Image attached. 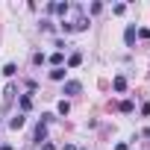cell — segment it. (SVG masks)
Here are the masks:
<instances>
[{
  "label": "cell",
  "mask_w": 150,
  "mask_h": 150,
  "mask_svg": "<svg viewBox=\"0 0 150 150\" xmlns=\"http://www.w3.org/2000/svg\"><path fill=\"white\" fill-rule=\"evenodd\" d=\"M50 80H56V83L65 80V68H53V71H50Z\"/></svg>",
  "instance_id": "obj_6"
},
{
  "label": "cell",
  "mask_w": 150,
  "mask_h": 150,
  "mask_svg": "<svg viewBox=\"0 0 150 150\" xmlns=\"http://www.w3.org/2000/svg\"><path fill=\"white\" fill-rule=\"evenodd\" d=\"M41 150H56V144H50V141H44V144H41Z\"/></svg>",
  "instance_id": "obj_15"
},
{
  "label": "cell",
  "mask_w": 150,
  "mask_h": 150,
  "mask_svg": "<svg viewBox=\"0 0 150 150\" xmlns=\"http://www.w3.org/2000/svg\"><path fill=\"white\" fill-rule=\"evenodd\" d=\"M62 91H65V94H80V91H83V83H77V80H68Z\"/></svg>",
  "instance_id": "obj_2"
},
{
  "label": "cell",
  "mask_w": 150,
  "mask_h": 150,
  "mask_svg": "<svg viewBox=\"0 0 150 150\" xmlns=\"http://www.w3.org/2000/svg\"><path fill=\"white\" fill-rule=\"evenodd\" d=\"M115 150H129V147H127V144H118V147H115Z\"/></svg>",
  "instance_id": "obj_18"
},
{
  "label": "cell",
  "mask_w": 150,
  "mask_h": 150,
  "mask_svg": "<svg viewBox=\"0 0 150 150\" xmlns=\"http://www.w3.org/2000/svg\"><path fill=\"white\" fill-rule=\"evenodd\" d=\"M24 124H27V121H24V115H15V118L9 121V127H12V129H21Z\"/></svg>",
  "instance_id": "obj_5"
},
{
  "label": "cell",
  "mask_w": 150,
  "mask_h": 150,
  "mask_svg": "<svg viewBox=\"0 0 150 150\" xmlns=\"http://www.w3.org/2000/svg\"><path fill=\"white\" fill-rule=\"evenodd\" d=\"M112 88H115V91H127V80H124V77H115V80H112Z\"/></svg>",
  "instance_id": "obj_4"
},
{
  "label": "cell",
  "mask_w": 150,
  "mask_h": 150,
  "mask_svg": "<svg viewBox=\"0 0 150 150\" xmlns=\"http://www.w3.org/2000/svg\"><path fill=\"white\" fill-rule=\"evenodd\" d=\"M135 35H138V30L129 24V27H127V33H124V41H127V44H132V41H135Z\"/></svg>",
  "instance_id": "obj_3"
},
{
  "label": "cell",
  "mask_w": 150,
  "mask_h": 150,
  "mask_svg": "<svg viewBox=\"0 0 150 150\" xmlns=\"http://www.w3.org/2000/svg\"><path fill=\"white\" fill-rule=\"evenodd\" d=\"M0 150H15V147H12V144H3V147H0Z\"/></svg>",
  "instance_id": "obj_17"
},
{
  "label": "cell",
  "mask_w": 150,
  "mask_h": 150,
  "mask_svg": "<svg viewBox=\"0 0 150 150\" xmlns=\"http://www.w3.org/2000/svg\"><path fill=\"white\" fill-rule=\"evenodd\" d=\"M56 109H59V115H68V112H71V103H68V100H59Z\"/></svg>",
  "instance_id": "obj_10"
},
{
  "label": "cell",
  "mask_w": 150,
  "mask_h": 150,
  "mask_svg": "<svg viewBox=\"0 0 150 150\" xmlns=\"http://www.w3.org/2000/svg\"><path fill=\"white\" fill-rule=\"evenodd\" d=\"M132 109H135L132 100H124V103H121V112H132Z\"/></svg>",
  "instance_id": "obj_12"
},
{
  "label": "cell",
  "mask_w": 150,
  "mask_h": 150,
  "mask_svg": "<svg viewBox=\"0 0 150 150\" xmlns=\"http://www.w3.org/2000/svg\"><path fill=\"white\" fill-rule=\"evenodd\" d=\"M21 109H24V112H30V109H33V97H30V94H24V97H21Z\"/></svg>",
  "instance_id": "obj_8"
},
{
  "label": "cell",
  "mask_w": 150,
  "mask_h": 150,
  "mask_svg": "<svg viewBox=\"0 0 150 150\" xmlns=\"http://www.w3.org/2000/svg\"><path fill=\"white\" fill-rule=\"evenodd\" d=\"M68 9H71L68 3H47V12L50 15H68Z\"/></svg>",
  "instance_id": "obj_1"
},
{
  "label": "cell",
  "mask_w": 150,
  "mask_h": 150,
  "mask_svg": "<svg viewBox=\"0 0 150 150\" xmlns=\"http://www.w3.org/2000/svg\"><path fill=\"white\" fill-rule=\"evenodd\" d=\"M50 62H53L56 68H62V62H65V53H59V50H56V53L50 56Z\"/></svg>",
  "instance_id": "obj_7"
},
{
  "label": "cell",
  "mask_w": 150,
  "mask_h": 150,
  "mask_svg": "<svg viewBox=\"0 0 150 150\" xmlns=\"http://www.w3.org/2000/svg\"><path fill=\"white\" fill-rule=\"evenodd\" d=\"M15 71H18V68H15V65H12V62H9V65H6V68H3V74H6V77H15Z\"/></svg>",
  "instance_id": "obj_11"
},
{
  "label": "cell",
  "mask_w": 150,
  "mask_h": 150,
  "mask_svg": "<svg viewBox=\"0 0 150 150\" xmlns=\"http://www.w3.org/2000/svg\"><path fill=\"white\" fill-rule=\"evenodd\" d=\"M65 150H80V147L77 144H65Z\"/></svg>",
  "instance_id": "obj_16"
},
{
  "label": "cell",
  "mask_w": 150,
  "mask_h": 150,
  "mask_svg": "<svg viewBox=\"0 0 150 150\" xmlns=\"http://www.w3.org/2000/svg\"><path fill=\"white\" fill-rule=\"evenodd\" d=\"M80 62H83V53H71V59H68V65H71V68H77Z\"/></svg>",
  "instance_id": "obj_9"
},
{
  "label": "cell",
  "mask_w": 150,
  "mask_h": 150,
  "mask_svg": "<svg viewBox=\"0 0 150 150\" xmlns=\"http://www.w3.org/2000/svg\"><path fill=\"white\" fill-rule=\"evenodd\" d=\"M112 12H115V15H124V12H127V6H124V3H118V6H112Z\"/></svg>",
  "instance_id": "obj_13"
},
{
  "label": "cell",
  "mask_w": 150,
  "mask_h": 150,
  "mask_svg": "<svg viewBox=\"0 0 150 150\" xmlns=\"http://www.w3.org/2000/svg\"><path fill=\"white\" fill-rule=\"evenodd\" d=\"M138 38H150V30H147V27H141V30H138Z\"/></svg>",
  "instance_id": "obj_14"
}]
</instances>
